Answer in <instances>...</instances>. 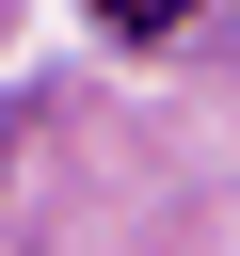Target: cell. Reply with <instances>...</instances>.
<instances>
[{
  "label": "cell",
  "instance_id": "6da1fadb",
  "mask_svg": "<svg viewBox=\"0 0 240 256\" xmlns=\"http://www.w3.org/2000/svg\"><path fill=\"white\" fill-rule=\"evenodd\" d=\"M96 16H112L128 48H176V32H192V0H96Z\"/></svg>",
  "mask_w": 240,
  "mask_h": 256
}]
</instances>
